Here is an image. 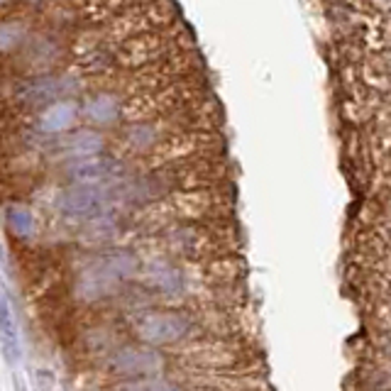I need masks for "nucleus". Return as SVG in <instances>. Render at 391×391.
I'll return each mask as SVG.
<instances>
[{
    "label": "nucleus",
    "instance_id": "nucleus-1",
    "mask_svg": "<svg viewBox=\"0 0 391 391\" xmlns=\"http://www.w3.org/2000/svg\"><path fill=\"white\" fill-rule=\"evenodd\" d=\"M193 328V321H191L186 313L171 311V308H162V311H149L135 325V333L142 345L149 347H169L176 345L186 338Z\"/></svg>",
    "mask_w": 391,
    "mask_h": 391
},
{
    "label": "nucleus",
    "instance_id": "nucleus-2",
    "mask_svg": "<svg viewBox=\"0 0 391 391\" xmlns=\"http://www.w3.org/2000/svg\"><path fill=\"white\" fill-rule=\"evenodd\" d=\"M137 271V262L130 254H115V257H106L101 262L90 265L88 269L81 274L79 291L86 298H103L117 289L122 281Z\"/></svg>",
    "mask_w": 391,
    "mask_h": 391
},
{
    "label": "nucleus",
    "instance_id": "nucleus-3",
    "mask_svg": "<svg viewBox=\"0 0 391 391\" xmlns=\"http://www.w3.org/2000/svg\"><path fill=\"white\" fill-rule=\"evenodd\" d=\"M164 367H166L164 354L159 352L157 347H149V345H142V343L122 345L111 357V370L115 372L117 376H122V381L159 376L164 372Z\"/></svg>",
    "mask_w": 391,
    "mask_h": 391
},
{
    "label": "nucleus",
    "instance_id": "nucleus-4",
    "mask_svg": "<svg viewBox=\"0 0 391 391\" xmlns=\"http://www.w3.org/2000/svg\"><path fill=\"white\" fill-rule=\"evenodd\" d=\"M106 201L108 193L101 184H71L59 193V211L66 218H90Z\"/></svg>",
    "mask_w": 391,
    "mask_h": 391
},
{
    "label": "nucleus",
    "instance_id": "nucleus-5",
    "mask_svg": "<svg viewBox=\"0 0 391 391\" xmlns=\"http://www.w3.org/2000/svg\"><path fill=\"white\" fill-rule=\"evenodd\" d=\"M76 90L71 79H52V76H42L35 79L20 90L22 103L27 106H49L54 101H64Z\"/></svg>",
    "mask_w": 391,
    "mask_h": 391
},
{
    "label": "nucleus",
    "instance_id": "nucleus-6",
    "mask_svg": "<svg viewBox=\"0 0 391 391\" xmlns=\"http://www.w3.org/2000/svg\"><path fill=\"white\" fill-rule=\"evenodd\" d=\"M76 120H79V106L71 98H64L42 108L37 115V130L44 135H64L76 125Z\"/></svg>",
    "mask_w": 391,
    "mask_h": 391
},
{
    "label": "nucleus",
    "instance_id": "nucleus-7",
    "mask_svg": "<svg viewBox=\"0 0 391 391\" xmlns=\"http://www.w3.org/2000/svg\"><path fill=\"white\" fill-rule=\"evenodd\" d=\"M117 171H120V162L111 157H101V154L74 159L69 166V176L74 184H101V181H108Z\"/></svg>",
    "mask_w": 391,
    "mask_h": 391
},
{
    "label": "nucleus",
    "instance_id": "nucleus-8",
    "mask_svg": "<svg viewBox=\"0 0 391 391\" xmlns=\"http://www.w3.org/2000/svg\"><path fill=\"white\" fill-rule=\"evenodd\" d=\"M120 98L115 93H108V90H101V93L90 95L88 101L84 103V108H79V115H84L90 125H115L120 120Z\"/></svg>",
    "mask_w": 391,
    "mask_h": 391
},
{
    "label": "nucleus",
    "instance_id": "nucleus-9",
    "mask_svg": "<svg viewBox=\"0 0 391 391\" xmlns=\"http://www.w3.org/2000/svg\"><path fill=\"white\" fill-rule=\"evenodd\" d=\"M103 137L93 130H81V133H74L69 140H66V154L71 159H86V157H95V154L103 152Z\"/></svg>",
    "mask_w": 391,
    "mask_h": 391
},
{
    "label": "nucleus",
    "instance_id": "nucleus-10",
    "mask_svg": "<svg viewBox=\"0 0 391 391\" xmlns=\"http://www.w3.org/2000/svg\"><path fill=\"white\" fill-rule=\"evenodd\" d=\"M6 222H8V230H10L17 240H30L32 235H35V216H32L25 206H17V203L8 206Z\"/></svg>",
    "mask_w": 391,
    "mask_h": 391
},
{
    "label": "nucleus",
    "instance_id": "nucleus-11",
    "mask_svg": "<svg viewBox=\"0 0 391 391\" xmlns=\"http://www.w3.org/2000/svg\"><path fill=\"white\" fill-rule=\"evenodd\" d=\"M117 391H184L174 379L166 376H144V379H127L117 386Z\"/></svg>",
    "mask_w": 391,
    "mask_h": 391
},
{
    "label": "nucleus",
    "instance_id": "nucleus-12",
    "mask_svg": "<svg viewBox=\"0 0 391 391\" xmlns=\"http://www.w3.org/2000/svg\"><path fill=\"white\" fill-rule=\"evenodd\" d=\"M0 333L6 338V343L10 345V350H17V328H15V318H12V308L8 303L6 294L0 291Z\"/></svg>",
    "mask_w": 391,
    "mask_h": 391
},
{
    "label": "nucleus",
    "instance_id": "nucleus-13",
    "mask_svg": "<svg viewBox=\"0 0 391 391\" xmlns=\"http://www.w3.org/2000/svg\"><path fill=\"white\" fill-rule=\"evenodd\" d=\"M127 142L135 149H147L149 144H154V127L137 122V125L127 127Z\"/></svg>",
    "mask_w": 391,
    "mask_h": 391
},
{
    "label": "nucleus",
    "instance_id": "nucleus-14",
    "mask_svg": "<svg viewBox=\"0 0 391 391\" xmlns=\"http://www.w3.org/2000/svg\"><path fill=\"white\" fill-rule=\"evenodd\" d=\"M22 35H25V30L17 22H0V52H8V49L17 47Z\"/></svg>",
    "mask_w": 391,
    "mask_h": 391
},
{
    "label": "nucleus",
    "instance_id": "nucleus-15",
    "mask_svg": "<svg viewBox=\"0 0 391 391\" xmlns=\"http://www.w3.org/2000/svg\"><path fill=\"white\" fill-rule=\"evenodd\" d=\"M0 3H6V0H0Z\"/></svg>",
    "mask_w": 391,
    "mask_h": 391
}]
</instances>
